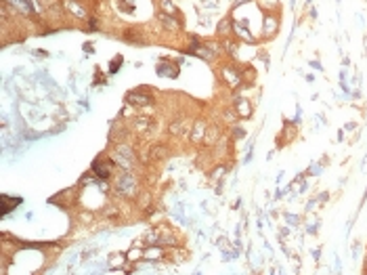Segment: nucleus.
Segmentation results:
<instances>
[{"instance_id": "nucleus-1", "label": "nucleus", "mask_w": 367, "mask_h": 275, "mask_svg": "<svg viewBox=\"0 0 367 275\" xmlns=\"http://www.w3.org/2000/svg\"><path fill=\"white\" fill-rule=\"evenodd\" d=\"M115 191L126 200H135L139 196V181L133 172H124L115 183Z\"/></svg>"}, {"instance_id": "nucleus-2", "label": "nucleus", "mask_w": 367, "mask_h": 275, "mask_svg": "<svg viewBox=\"0 0 367 275\" xmlns=\"http://www.w3.org/2000/svg\"><path fill=\"white\" fill-rule=\"evenodd\" d=\"M220 78L224 80V84H227L229 88H239L243 84L241 69L239 67H233V65H222L220 67Z\"/></svg>"}, {"instance_id": "nucleus-3", "label": "nucleus", "mask_w": 367, "mask_h": 275, "mask_svg": "<svg viewBox=\"0 0 367 275\" xmlns=\"http://www.w3.org/2000/svg\"><path fill=\"white\" fill-rule=\"evenodd\" d=\"M61 7H63V11H67V13L76 19H82V21L90 19L86 7H82V3H78V0H61Z\"/></svg>"}, {"instance_id": "nucleus-4", "label": "nucleus", "mask_w": 367, "mask_h": 275, "mask_svg": "<svg viewBox=\"0 0 367 275\" xmlns=\"http://www.w3.org/2000/svg\"><path fill=\"white\" fill-rule=\"evenodd\" d=\"M3 3L13 9L15 15H26V17L34 15V7H32L30 0H3Z\"/></svg>"}, {"instance_id": "nucleus-5", "label": "nucleus", "mask_w": 367, "mask_h": 275, "mask_svg": "<svg viewBox=\"0 0 367 275\" xmlns=\"http://www.w3.org/2000/svg\"><path fill=\"white\" fill-rule=\"evenodd\" d=\"M113 164H115L113 160H97V162L92 164V172L97 174L99 178H103V181H105V178H109V176H111V168H113Z\"/></svg>"}, {"instance_id": "nucleus-6", "label": "nucleus", "mask_w": 367, "mask_h": 275, "mask_svg": "<svg viewBox=\"0 0 367 275\" xmlns=\"http://www.w3.org/2000/svg\"><path fill=\"white\" fill-rule=\"evenodd\" d=\"M126 101H128L130 105L145 107V105H151V103H153V97H151V95H147L145 90H133V93H128Z\"/></svg>"}, {"instance_id": "nucleus-7", "label": "nucleus", "mask_w": 367, "mask_h": 275, "mask_svg": "<svg viewBox=\"0 0 367 275\" xmlns=\"http://www.w3.org/2000/svg\"><path fill=\"white\" fill-rule=\"evenodd\" d=\"M220 137H222V130H220V126H208L206 128V135H204V145L206 147H214L216 143L220 141Z\"/></svg>"}, {"instance_id": "nucleus-8", "label": "nucleus", "mask_w": 367, "mask_h": 275, "mask_svg": "<svg viewBox=\"0 0 367 275\" xmlns=\"http://www.w3.org/2000/svg\"><path fill=\"white\" fill-rule=\"evenodd\" d=\"M206 128H208V124L199 118V120H195L193 122V128H191V143H195V145H199V143L204 141V135H206Z\"/></svg>"}, {"instance_id": "nucleus-9", "label": "nucleus", "mask_w": 367, "mask_h": 275, "mask_svg": "<svg viewBox=\"0 0 367 275\" xmlns=\"http://www.w3.org/2000/svg\"><path fill=\"white\" fill-rule=\"evenodd\" d=\"M218 51H220L218 46H204V44H199L193 49V53L199 55L202 59H206V61H214V59L218 57Z\"/></svg>"}, {"instance_id": "nucleus-10", "label": "nucleus", "mask_w": 367, "mask_h": 275, "mask_svg": "<svg viewBox=\"0 0 367 275\" xmlns=\"http://www.w3.org/2000/svg\"><path fill=\"white\" fill-rule=\"evenodd\" d=\"M168 145H153L151 149H149V162L151 164H156V162H162V160H166L168 158Z\"/></svg>"}, {"instance_id": "nucleus-11", "label": "nucleus", "mask_w": 367, "mask_h": 275, "mask_svg": "<svg viewBox=\"0 0 367 275\" xmlns=\"http://www.w3.org/2000/svg\"><path fill=\"white\" fill-rule=\"evenodd\" d=\"M233 105H235V112L239 114V118H246V120H248V118L252 116V105H250V101H248V99L237 97L233 101Z\"/></svg>"}, {"instance_id": "nucleus-12", "label": "nucleus", "mask_w": 367, "mask_h": 275, "mask_svg": "<svg viewBox=\"0 0 367 275\" xmlns=\"http://www.w3.org/2000/svg\"><path fill=\"white\" fill-rule=\"evenodd\" d=\"M160 21H162V26L168 30V32H181V21H179V17H172V15H160Z\"/></svg>"}, {"instance_id": "nucleus-13", "label": "nucleus", "mask_w": 367, "mask_h": 275, "mask_svg": "<svg viewBox=\"0 0 367 275\" xmlns=\"http://www.w3.org/2000/svg\"><path fill=\"white\" fill-rule=\"evenodd\" d=\"M124 40L126 42H133V44H145L147 42V38L143 34H141L137 28H128L126 32H124Z\"/></svg>"}, {"instance_id": "nucleus-14", "label": "nucleus", "mask_w": 367, "mask_h": 275, "mask_svg": "<svg viewBox=\"0 0 367 275\" xmlns=\"http://www.w3.org/2000/svg\"><path fill=\"white\" fill-rule=\"evenodd\" d=\"M263 28H265V34H267V36H275L277 30H279V21H277V17H275V15H267Z\"/></svg>"}, {"instance_id": "nucleus-15", "label": "nucleus", "mask_w": 367, "mask_h": 275, "mask_svg": "<svg viewBox=\"0 0 367 275\" xmlns=\"http://www.w3.org/2000/svg\"><path fill=\"white\" fill-rule=\"evenodd\" d=\"M111 160H113V162H115L117 166H120V168H122L124 172H133V164H135L133 160H128V158H124V155H120V153H117V151H113V155H111Z\"/></svg>"}, {"instance_id": "nucleus-16", "label": "nucleus", "mask_w": 367, "mask_h": 275, "mask_svg": "<svg viewBox=\"0 0 367 275\" xmlns=\"http://www.w3.org/2000/svg\"><path fill=\"white\" fill-rule=\"evenodd\" d=\"M160 11L164 15H172V17H179V9L172 0H160Z\"/></svg>"}, {"instance_id": "nucleus-17", "label": "nucleus", "mask_w": 367, "mask_h": 275, "mask_svg": "<svg viewBox=\"0 0 367 275\" xmlns=\"http://www.w3.org/2000/svg\"><path fill=\"white\" fill-rule=\"evenodd\" d=\"M168 130H170V135H172V137H181V135L185 133V130H187V126H185V120H183V118H176L174 122H170Z\"/></svg>"}, {"instance_id": "nucleus-18", "label": "nucleus", "mask_w": 367, "mask_h": 275, "mask_svg": "<svg viewBox=\"0 0 367 275\" xmlns=\"http://www.w3.org/2000/svg\"><path fill=\"white\" fill-rule=\"evenodd\" d=\"M216 32L222 36V38H227L229 34H233V21H231L229 17H224V19L218 23V26H216Z\"/></svg>"}, {"instance_id": "nucleus-19", "label": "nucleus", "mask_w": 367, "mask_h": 275, "mask_svg": "<svg viewBox=\"0 0 367 275\" xmlns=\"http://www.w3.org/2000/svg\"><path fill=\"white\" fill-rule=\"evenodd\" d=\"M115 151L120 153V155H124V158H128V160H137V153H135V149L130 147V145H126V143H117L115 145Z\"/></svg>"}, {"instance_id": "nucleus-20", "label": "nucleus", "mask_w": 367, "mask_h": 275, "mask_svg": "<svg viewBox=\"0 0 367 275\" xmlns=\"http://www.w3.org/2000/svg\"><path fill=\"white\" fill-rule=\"evenodd\" d=\"M170 65H172V63H168V61L164 63V61H162V63L158 65V74H160V76H170V78H176V76H179V69H168Z\"/></svg>"}, {"instance_id": "nucleus-21", "label": "nucleus", "mask_w": 367, "mask_h": 275, "mask_svg": "<svg viewBox=\"0 0 367 275\" xmlns=\"http://www.w3.org/2000/svg\"><path fill=\"white\" fill-rule=\"evenodd\" d=\"M237 118H239V114L235 112V107H233V110H224V120H227V122H235Z\"/></svg>"}, {"instance_id": "nucleus-22", "label": "nucleus", "mask_w": 367, "mask_h": 275, "mask_svg": "<svg viewBox=\"0 0 367 275\" xmlns=\"http://www.w3.org/2000/svg\"><path fill=\"white\" fill-rule=\"evenodd\" d=\"M126 258H128V256H124V254H117V256H111V258H109V265H111V267H115V265H117V267H120V265H124V260H126Z\"/></svg>"}, {"instance_id": "nucleus-23", "label": "nucleus", "mask_w": 367, "mask_h": 275, "mask_svg": "<svg viewBox=\"0 0 367 275\" xmlns=\"http://www.w3.org/2000/svg\"><path fill=\"white\" fill-rule=\"evenodd\" d=\"M222 46L227 49V53H229V55H235V53H237V44H235V42L224 40V42H222Z\"/></svg>"}, {"instance_id": "nucleus-24", "label": "nucleus", "mask_w": 367, "mask_h": 275, "mask_svg": "<svg viewBox=\"0 0 367 275\" xmlns=\"http://www.w3.org/2000/svg\"><path fill=\"white\" fill-rule=\"evenodd\" d=\"M241 78H243V82H246V80H254V78H256L254 69H243V71H241Z\"/></svg>"}, {"instance_id": "nucleus-25", "label": "nucleus", "mask_w": 367, "mask_h": 275, "mask_svg": "<svg viewBox=\"0 0 367 275\" xmlns=\"http://www.w3.org/2000/svg\"><path fill=\"white\" fill-rule=\"evenodd\" d=\"M105 217H117V208H113V206H109L107 210H105Z\"/></svg>"}, {"instance_id": "nucleus-26", "label": "nucleus", "mask_w": 367, "mask_h": 275, "mask_svg": "<svg viewBox=\"0 0 367 275\" xmlns=\"http://www.w3.org/2000/svg\"><path fill=\"white\" fill-rule=\"evenodd\" d=\"M42 5H44V7H55L57 0H42Z\"/></svg>"}, {"instance_id": "nucleus-27", "label": "nucleus", "mask_w": 367, "mask_h": 275, "mask_svg": "<svg viewBox=\"0 0 367 275\" xmlns=\"http://www.w3.org/2000/svg\"><path fill=\"white\" fill-rule=\"evenodd\" d=\"M365 273H367V256H365Z\"/></svg>"}]
</instances>
